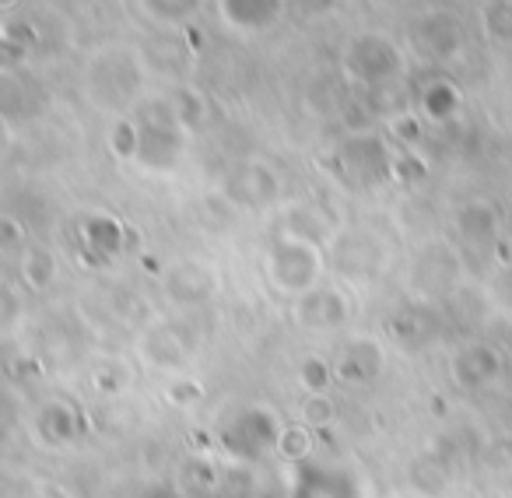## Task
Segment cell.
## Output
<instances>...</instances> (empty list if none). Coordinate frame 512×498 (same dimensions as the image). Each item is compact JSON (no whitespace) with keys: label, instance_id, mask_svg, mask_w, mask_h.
Returning a JSON list of instances; mask_svg holds the SVG:
<instances>
[{"label":"cell","instance_id":"obj_17","mask_svg":"<svg viewBox=\"0 0 512 498\" xmlns=\"http://www.w3.org/2000/svg\"><path fill=\"white\" fill-rule=\"evenodd\" d=\"M15 4H18V0H0V8H4V11H8V8H15Z\"/></svg>","mask_w":512,"mask_h":498},{"label":"cell","instance_id":"obj_12","mask_svg":"<svg viewBox=\"0 0 512 498\" xmlns=\"http://www.w3.org/2000/svg\"><path fill=\"white\" fill-rule=\"evenodd\" d=\"M481 29L495 46H512V0H484Z\"/></svg>","mask_w":512,"mask_h":498},{"label":"cell","instance_id":"obj_9","mask_svg":"<svg viewBox=\"0 0 512 498\" xmlns=\"http://www.w3.org/2000/svg\"><path fill=\"white\" fill-rule=\"evenodd\" d=\"M299 316L309 327H337L348 316V302L341 292H309L299 306Z\"/></svg>","mask_w":512,"mask_h":498},{"label":"cell","instance_id":"obj_15","mask_svg":"<svg viewBox=\"0 0 512 498\" xmlns=\"http://www.w3.org/2000/svg\"><path fill=\"white\" fill-rule=\"evenodd\" d=\"M36 39V29L32 25H18V22H8L4 25V43H18V46H29Z\"/></svg>","mask_w":512,"mask_h":498},{"label":"cell","instance_id":"obj_2","mask_svg":"<svg viewBox=\"0 0 512 498\" xmlns=\"http://www.w3.org/2000/svg\"><path fill=\"white\" fill-rule=\"evenodd\" d=\"M88 95L92 102L106 109H123L137 99L144 85V71H141V60H137L134 50L127 46H109L102 50L99 57L88 64Z\"/></svg>","mask_w":512,"mask_h":498},{"label":"cell","instance_id":"obj_16","mask_svg":"<svg viewBox=\"0 0 512 498\" xmlns=\"http://www.w3.org/2000/svg\"><path fill=\"white\" fill-rule=\"evenodd\" d=\"M334 4H337V0H299V11L306 18H323V15H330V11H334Z\"/></svg>","mask_w":512,"mask_h":498},{"label":"cell","instance_id":"obj_7","mask_svg":"<svg viewBox=\"0 0 512 498\" xmlns=\"http://www.w3.org/2000/svg\"><path fill=\"white\" fill-rule=\"evenodd\" d=\"M207 0H137V8L148 22L162 25V29H176V25H190L193 18L204 11Z\"/></svg>","mask_w":512,"mask_h":498},{"label":"cell","instance_id":"obj_10","mask_svg":"<svg viewBox=\"0 0 512 498\" xmlns=\"http://www.w3.org/2000/svg\"><path fill=\"white\" fill-rule=\"evenodd\" d=\"M169 292L176 295L179 302H204L207 295L214 292V278L197 264H179L172 267V274L165 278Z\"/></svg>","mask_w":512,"mask_h":498},{"label":"cell","instance_id":"obj_4","mask_svg":"<svg viewBox=\"0 0 512 498\" xmlns=\"http://www.w3.org/2000/svg\"><path fill=\"white\" fill-rule=\"evenodd\" d=\"M267 271L271 281L288 295H309V288L316 285L323 271V257L316 242L295 239V235H281L271 246V257H267Z\"/></svg>","mask_w":512,"mask_h":498},{"label":"cell","instance_id":"obj_5","mask_svg":"<svg viewBox=\"0 0 512 498\" xmlns=\"http://www.w3.org/2000/svg\"><path fill=\"white\" fill-rule=\"evenodd\" d=\"M411 43L421 57L435 60V64H449L467 50V32H463L460 18L449 11H425L411 25Z\"/></svg>","mask_w":512,"mask_h":498},{"label":"cell","instance_id":"obj_3","mask_svg":"<svg viewBox=\"0 0 512 498\" xmlns=\"http://www.w3.org/2000/svg\"><path fill=\"white\" fill-rule=\"evenodd\" d=\"M341 67L355 85L362 88H386L404 74V50L393 39L379 32H362L341 53Z\"/></svg>","mask_w":512,"mask_h":498},{"label":"cell","instance_id":"obj_1","mask_svg":"<svg viewBox=\"0 0 512 498\" xmlns=\"http://www.w3.org/2000/svg\"><path fill=\"white\" fill-rule=\"evenodd\" d=\"M137 151L134 158L151 172H169L176 169L179 155H183V127L176 102L169 99H141L137 106Z\"/></svg>","mask_w":512,"mask_h":498},{"label":"cell","instance_id":"obj_11","mask_svg":"<svg viewBox=\"0 0 512 498\" xmlns=\"http://www.w3.org/2000/svg\"><path fill=\"white\" fill-rule=\"evenodd\" d=\"M456 228H460V232L467 235L470 242L495 239V232H498L495 207H491L488 200H470V204H463L460 214H456Z\"/></svg>","mask_w":512,"mask_h":498},{"label":"cell","instance_id":"obj_13","mask_svg":"<svg viewBox=\"0 0 512 498\" xmlns=\"http://www.w3.org/2000/svg\"><path fill=\"white\" fill-rule=\"evenodd\" d=\"M460 106V88L453 81H432V85L421 92V109H425L432 120H446L449 113H456Z\"/></svg>","mask_w":512,"mask_h":498},{"label":"cell","instance_id":"obj_8","mask_svg":"<svg viewBox=\"0 0 512 498\" xmlns=\"http://www.w3.org/2000/svg\"><path fill=\"white\" fill-rule=\"evenodd\" d=\"M228 193H232L235 200H242V204H249V200H253V204H264V200H274L278 183H274V176L264 165H242L232 176V183H228Z\"/></svg>","mask_w":512,"mask_h":498},{"label":"cell","instance_id":"obj_14","mask_svg":"<svg viewBox=\"0 0 512 498\" xmlns=\"http://www.w3.org/2000/svg\"><path fill=\"white\" fill-rule=\"evenodd\" d=\"M53 274H57V267H53L50 253H43V249L25 253V281H29L32 288H46Z\"/></svg>","mask_w":512,"mask_h":498},{"label":"cell","instance_id":"obj_6","mask_svg":"<svg viewBox=\"0 0 512 498\" xmlns=\"http://www.w3.org/2000/svg\"><path fill=\"white\" fill-rule=\"evenodd\" d=\"M288 0H218V18L239 36H264L285 22Z\"/></svg>","mask_w":512,"mask_h":498}]
</instances>
